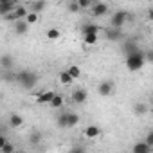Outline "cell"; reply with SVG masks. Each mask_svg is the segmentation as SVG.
I'll use <instances>...</instances> for the list:
<instances>
[{"instance_id":"6da1fadb","label":"cell","mask_w":153,"mask_h":153,"mask_svg":"<svg viewBox=\"0 0 153 153\" xmlns=\"http://www.w3.org/2000/svg\"><path fill=\"white\" fill-rule=\"evenodd\" d=\"M16 81H18V85H20L22 88L31 90V88H34L36 83H38V74L33 72V70H20V72L16 74Z\"/></svg>"},{"instance_id":"7a4b0ae2","label":"cell","mask_w":153,"mask_h":153,"mask_svg":"<svg viewBox=\"0 0 153 153\" xmlns=\"http://www.w3.org/2000/svg\"><path fill=\"white\" fill-rule=\"evenodd\" d=\"M144 63H146V59H144V52H142L140 49L126 56V67H128L130 72H137V70H140V68L144 67Z\"/></svg>"},{"instance_id":"3957f363","label":"cell","mask_w":153,"mask_h":153,"mask_svg":"<svg viewBox=\"0 0 153 153\" xmlns=\"http://www.w3.org/2000/svg\"><path fill=\"white\" fill-rule=\"evenodd\" d=\"M79 123V115L74 112H61L58 117V126L59 128H74Z\"/></svg>"},{"instance_id":"277c9868","label":"cell","mask_w":153,"mask_h":153,"mask_svg":"<svg viewBox=\"0 0 153 153\" xmlns=\"http://www.w3.org/2000/svg\"><path fill=\"white\" fill-rule=\"evenodd\" d=\"M130 18H131L130 13H126V11H115V13L112 15V18H110V25H112V27H123L124 22L130 20Z\"/></svg>"},{"instance_id":"5b68a950","label":"cell","mask_w":153,"mask_h":153,"mask_svg":"<svg viewBox=\"0 0 153 153\" xmlns=\"http://www.w3.org/2000/svg\"><path fill=\"white\" fill-rule=\"evenodd\" d=\"M114 88H115V85H114V81L112 79H105V81H101L99 83V94L103 96V97H108V96H112L114 94Z\"/></svg>"},{"instance_id":"8992f818","label":"cell","mask_w":153,"mask_h":153,"mask_svg":"<svg viewBox=\"0 0 153 153\" xmlns=\"http://www.w3.org/2000/svg\"><path fill=\"white\" fill-rule=\"evenodd\" d=\"M90 13H92V16L99 18V16H103V15H106V13H108V6H106L105 2H94V4H92V9H90Z\"/></svg>"},{"instance_id":"52a82bcc","label":"cell","mask_w":153,"mask_h":153,"mask_svg":"<svg viewBox=\"0 0 153 153\" xmlns=\"http://www.w3.org/2000/svg\"><path fill=\"white\" fill-rule=\"evenodd\" d=\"M87 97H88V92H87L85 88H78V90H74V92H72V101H74V103H78V105L85 103Z\"/></svg>"},{"instance_id":"ba28073f","label":"cell","mask_w":153,"mask_h":153,"mask_svg":"<svg viewBox=\"0 0 153 153\" xmlns=\"http://www.w3.org/2000/svg\"><path fill=\"white\" fill-rule=\"evenodd\" d=\"M135 51H139V45H137V42H135L133 38H128V40H124V43H123V52L128 56V54H131V52H135Z\"/></svg>"},{"instance_id":"9c48e42d","label":"cell","mask_w":153,"mask_h":153,"mask_svg":"<svg viewBox=\"0 0 153 153\" xmlns=\"http://www.w3.org/2000/svg\"><path fill=\"white\" fill-rule=\"evenodd\" d=\"M106 36H108V40H112V42H117V40H121L123 38V27H108V31H106Z\"/></svg>"},{"instance_id":"30bf717a","label":"cell","mask_w":153,"mask_h":153,"mask_svg":"<svg viewBox=\"0 0 153 153\" xmlns=\"http://www.w3.org/2000/svg\"><path fill=\"white\" fill-rule=\"evenodd\" d=\"M83 135H85L87 139H96V137L101 135V130H99L96 124H90V126H87V128L83 130Z\"/></svg>"},{"instance_id":"8fae6325","label":"cell","mask_w":153,"mask_h":153,"mask_svg":"<svg viewBox=\"0 0 153 153\" xmlns=\"http://www.w3.org/2000/svg\"><path fill=\"white\" fill-rule=\"evenodd\" d=\"M27 29H29V24H27L24 18H20V20L15 22V33H16V34H25Z\"/></svg>"},{"instance_id":"7c38bea8","label":"cell","mask_w":153,"mask_h":153,"mask_svg":"<svg viewBox=\"0 0 153 153\" xmlns=\"http://www.w3.org/2000/svg\"><path fill=\"white\" fill-rule=\"evenodd\" d=\"M151 149H153V148H151L149 144H146L144 140H142V142H137V144L131 148L133 153H151Z\"/></svg>"},{"instance_id":"4fadbf2b","label":"cell","mask_w":153,"mask_h":153,"mask_svg":"<svg viewBox=\"0 0 153 153\" xmlns=\"http://www.w3.org/2000/svg\"><path fill=\"white\" fill-rule=\"evenodd\" d=\"M13 65H15V59H13V56H9V54L0 56V67H2V68H7V70H11V68H13Z\"/></svg>"},{"instance_id":"5bb4252c","label":"cell","mask_w":153,"mask_h":153,"mask_svg":"<svg viewBox=\"0 0 153 153\" xmlns=\"http://www.w3.org/2000/svg\"><path fill=\"white\" fill-rule=\"evenodd\" d=\"M52 96H54V92H52V90H45V92L38 94L36 103H38V105H45V103H49V101L52 99Z\"/></svg>"},{"instance_id":"9a60e30c","label":"cell","mask_w":153,"mask_h":153,"mask_svg":"<svg viewBox=\"0 0 153 153\" xmlns=\"http://www.w3.org/2000/svg\"><path fill=\"white\" fill-rule=\"evenodd\" d=\"M15 9V0H7V2H0V15H7Z\"/></svg>"},{"instance_id":"2e32d148","label":"cell","mask_w":153,"mask_h":153,"mask_svg":"<svg viewBox=\"0 0 153 153\" xmlns=\"http://www.w3.org/2000/svg\"><path fill=\"white\" fill-rule=\"evenodd\" d=\"M24 124V117L22 115H18V114H11L9 115V126L11 128H20Z\"/></svg>"},{"instance_id":"e0dca14e","label":"cell","mask_w":153,"mask_h":153,"mask_svg":"<svg viewBox=\"0 0 153 153\" xmlns=\"http://www.w3.org/2000/svg\"><path fill=\"white\" fill-rule=\"evenodd\" d=\"M99 31H101V27H99L97 24H85V25L81 27V33H83V34H88V33L99 34Z\"/></svg>"},{"instance_id":"ac0fdd59","label":"cell","mask_w":153,"mask_h":153,"mask_svg":"<svg viewBox=\"0 0 153 153\" xmlns=\"http://www.w3.org/2000/svg\"><path fill=\"white\" fill-rule=\"evenodd\" d=\"M49 105H51L52 108H61V106H63V96L54 92V96H52V99L49 101Z\"/></svg>"},{"instance_id":"d6986e66","label":"cell","mask_w":153,"mask_h":153,"mask_svg":"<svg viewBox=\"0 0 153 153\" xmlns=\"http://www.w3.org/2000/svg\"><path fill=\"white\" fill-rule=\"evenodd\" d=\"M72 81H74V78H72V76H70L67 70L59 74V83H61V85H70Z\"/></svg>"},{"instance_id":"ffe728a7","label":"cell","mask_w":153,"mask_h":153,"mask_svg":"<svg viewBox=\"0 0 153 153\" xmlns=\"http://www.w3.org/2000/svg\"><path fill=\"white\" fill-rule=\"evenodd\" d=\"M83 42H85L87 45H96V43H97V34H94V33L83 34Z\"/></svg>"},{"instance_id":"44dd1931","label":"cell","mask_w":153,"mask_h":153,"mask_svg":"<svg viewBox=\"0 0 153 153\" xmlns=\"http://www.w3.org/2000/svg\"><path fill=\"white\" fill-rule=\"evenodd\" d=\"M67 72H68V74L72 76V78H74V79H78V78H79V76H81V68H79L78 65H70Z\"/></svg>"},{"instance_id":"7402d4cb","label":"cell","mask_w":153,"mask_h":153,"mask_svg":"<svg viewBox=\"0 0 153 153\" xmlns=\"http://www.w3.org/2000/svg\"><path fill=\"white\" fill-rule=\"evenodd\" d=\"M45 9V0H34L33 2V7H31V11H34V13H40V11H43Z\"/></svg>"},{"instance_id":"603a6c76","label":"cell","mask_w":153,"mask_h":153,"mask_svg":"<svg viewBox=\"0 0 153 153\" xmlns=\"http://www.w3.org/2000/svg\"><path fill=\"white\" fill-rule=\"evenodd\" d=\"M133 112H135L137 115H144V114L148 112V106H146L144 103H137V105L133 106Z\"/></svg>"},{"instance_id":"cb8c5ba5","label":"cell","mask_w":153,"mask_h":153,"mask_svg":"<svg viewBox=\"0 0 153 153\" xmlns=\"http://www.w3.org/2000/svg\"><path fill=\"white\" fill-rule=\"evenodd\" d=\"M27 24H34V22H38V13H34V11H29L27 15H25V18H24Z\"/></svg>"},{"instance_id":"d4e9b609","label":"cell","mask_w":153,"mask_h":153,"mask_svg":"<svg viewBox=\"0 0 153 153\" xmlns=\"http://www.w3.org/2000/svg\"><path fill=\"white\" fill-rule=\"evenodd\" d=\"M59 34H61V33H59L58 29H49V31H47V38H49V40H58Z\"/></svg>"},{"instance_id":"484cf974","label":"cell","mask_w":153,"mask_h":153,"mask_svg":"<svg viewBox=\"0 0 153 153\" xmlns=\"http://www.w3.org/2000/svg\"><path fill=\"white\" fill-rule=\"evenodd\" d=\"M40 140H42V133L33 131L31 133V144H40Z\"/></svg>"},{"instance_id":"4316f807","label":"cell","mask_w":153,"mask_h":153,"mask_svg":"<svg viewBox=\"0 0 153 153\" xmlns=\"http://www.w3.org/2000/svg\"><path fill=\"white\" fill-rule=\"evenodd\" d=\"M0 149H2L4 153H13V151H15V146H13L11 142H7V140H6V144H4L2 148H0Z\"/></svg>"},{"instance_id":"83f0119b","label":"cell","mask_w":153,"mask_h":153,"mask_svg":"<svg viewBox=\"0 0 153 153\" xmlns=\"http://www.w3.org/2000/svg\"><path fill=\"white\" fill-rule=\"evenodd\" d=\"M90 0H78V6H79V9H87V7H90Z\"/></svg>"},{"instance_id":"f1b7e54d","label":"cell","mask_w":153,"mask_h":153,"mask_svg":"<svg viewBox=\"0 0 153 153\" xmlns=\"http://www.w3.org/2000/svg\"><path fill=\"white\" fill-rule=\"evenodd\" d=\"M67 9H68L70 13H78V11H79V6H78V2H70Z\"/></svg>"},{"instance_id":"f546056e","label":"cell","mask_w":153,"mask_h":153,"mask_svg":"<svg viewBox=\"0 0 153 153\" xmlns=\"http://www.w3.org/2000/svg\"><path fill=\"white\" fill-rule=\"evenodd\" d=\"M144 142H146V144H149V146L153 148V131H149V133L146 135V139H144Z\"/></svg>"},{"instance_id":"4dcf8cb0","label":"cell","mask_w":153,"mask_h":153,"mask_svg":"<svg viewBox=\"0 0 153 153\" xmlns=\"http://www.w3.org/2000/svg\"><path fill=\"white\" fill-rule=\"evenodd\" d=\"M6 140H7V139H6V135H2V133H0V148H2V146L6 144Z\"/></svg>"},{"instance_id":"1f68e13d","label":"cell","mask_w":153,"mask_h":153,"mask_svg":"<svg viewBox=\"0 0 153 153\" xmlns=\"http://www.w3.org/2000/svg\"><path fill=\"white\" fill-rule=\"evenodd\" d=\"M0 2H7V0H0Z\"/></svg>"}]
</instances>
